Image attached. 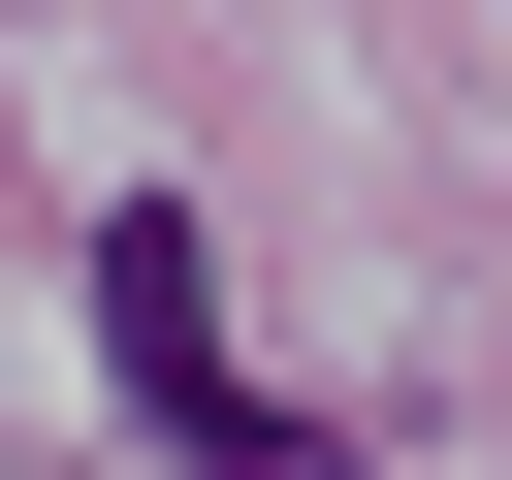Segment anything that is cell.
I'll return each instance as SVG.
<instances>
[{"instance_id":"cell-1","label":"cell","mask_w":512,"mask_h":480,"mask_svg":"<svg viewBox=\"0 0 512 480\" xmlns=\"http://www.w3.org/2000/svg\"><path fill=\"white\" fill-rule=\"evenodd\" d=\"M96 352H128V416H160V448H192V480H352V448H320V416H256V352H224V256H192V224H160V192H128V224H96Z\"/></svg>"}]
</instances>
